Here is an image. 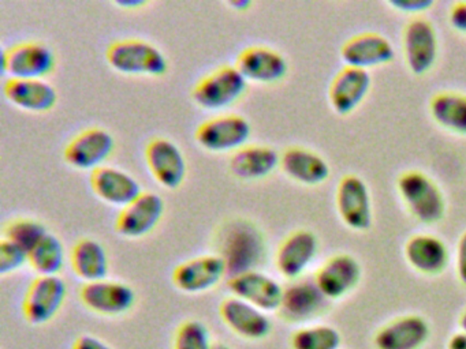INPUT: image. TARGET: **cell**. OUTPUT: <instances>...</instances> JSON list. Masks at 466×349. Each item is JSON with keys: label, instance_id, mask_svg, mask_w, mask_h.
<instances>
[{"label": "cell", "instance_id": "d590c367", "mask_svg": "<svg viewBox=\"0 0 466 349\" xmlns=\"http://www.w3.org/2000/svg\"><path fill=\"white\" fill-rule=\"evenodd\" d=\"M389 5L400 13L422 14L432 7V0H390Z\"/></svg>", "mask_w": 466, "mask_h": 349}, {"label": "cell", "instance_id": "9a60e30c", "mask_svg": "<svg viewBox=\"0 0 466 349\" xmlns=\"http://www.w3.org/2000/svg\"><path fill=\"white\" fill-rule=\"evenodd\" d=\"M146 161L152 176L163 187L176 190L184 183L187 160L170 139H152L146 147Z\"/></svg>", "mask_w": 466, "mask_h": 349}, {"label": "cell", "instance_id": "3957f363", "mask_svg": "<svg viewBox=\"0 0 466 349\" xmlns=\"http://www.w3.org/2000/svg\"><path fill=\"white\" fill-rule=\"evenodd\" d=\"M110 67L127 75L160 76L167 73L168 62L163 52L138 38H127L111 44L106 52Z\"/></svg>", "mask_w": 466, "mask_h": 349}, {"label": "cell", "instance_id": "7402d4cb", "mask_svg": "<svg viewBox=\"0 0 466 349\" xmlns=\"http://www.w3.org/2000/svg\"><path fill=\"white\" fill-rule=\"evenodd\" d=\"M236 67L247 81L258 84H277L289 71L288 60L280 52L260 45L245 48L237 57Z\"/></svg>", "mask_w": 466, "mask_h": 349}, {"label": "cell", "instance_id": "f546056e", "mask_svg": "<svg viewBox=\"0 0 466 349\" xmlns=\"http://www.w3.org/2000/svg\"><path fill=\"white\" fill-rule=\"evenodd\" d=\"M433 122L443 130L466 136V95L457 92H441L430 101Z\"/></svg>", "mask_w": 466, "mask_h": 349}, {"label": "cell", "instance_id": "ab89813d", "mask_svg": "<svg viewBox=\"0 0 466 349\" xmlns=\"http://www.w3.org/2000/svg\"><path fill=\"white\" fill-rule=\"evenodd\" d=\"M447 349H466V333H454L447 341Z\"/></svg>", "mask_w": 466, "mask_h": 349}, {"label": "cell", "instance_id": "cb8c5ba5", "mask_svg": "<svg viewBox=\"0 0 466 349\" xmlns=\"http://www.w3.org/2000/svg\"><path fill=\"white\" fill-rule=\"evenodd\" d=\"M223 322L241 337L261 340L271 332V321L264 311L238 297L223 300L219 307Z\"/></svg>", "mask_w": 466, "mask_h": 349}, {"label": "cell", "instance_id": "83f0119b", "mask_svg": "<svg viewBox=\"0 0 466 349\" xmlns=\"http://www.w3.org/2000/svg\"><path fill=\"white\" fill-rule=\"evenodd\" d=\"M280 165V155L269 146H244L230 158L228 169L242 180H258L268 176Z\"/></svg>", "mask_w": 466, "mask_h": 349}, {"label": "cell", "instance_id": "4316f807", "mask_svg": "<svg viewBox=\"0 0 466 349\" xmlns=\"http://www.w3.org/2000/svg\"><path fill=\"white\" fill-rule=\"evenodd\" d=\"M4 92L13 105L29 112L50 111L58 100L56 90L45 79L9 78Z\"/></svg>", "mask_w": 466, "mask_h": 349}, {"label": "cell", "instance_id": "d6986e66", "mask_svg": "<svg viewBox=\"0 0 466 349\" xmlns=\"http://www.w3.org/2000/svg\"><path fill=\"white\" fill-rule=\"evenodd\" d=\"M340 57L349 67L368 71V68L391 63L395 57V49L384 35L365 32L343 43Z\"/></svg>", "mask_w": 466, "mask_h": 349}, {"label": "cell", "instance_id": "d4e9b609", "mask_svg": "<svg viewBox=\"0 0 466 349\" xmlns=\"http://www.w3.org/2000/svg\"><path fill=\"white\" fill-rule=\"evenodd\" d=\"M91 187L102 201L122 209L143 193L140 183L132 174L113 166H100L92 171Z\"/></svg>", "mask_w": 466, "mask_h": 349}, {"label": "cell", "instance_id": "74e56055", "mask_svg": "<svg viewBox=\"0 0 466 349\" xmlns=\"http://www.w3.org/2000/svg\"><path fill=\"white\" fill-rule=\"evenodd\" d=\"M450 25L457 32L466 35V2H457L452 5L449 14Z\"/></svg>", "mask_w": 466, "mask_h": 349}, {"label": "cell", "instance_id": "7a4b0ae2", "mask_svg": "<svg viewBox=\"0 0 466 349\" xmlns=\"http://www.w3.org/2000/svg\"><path fill=\"white\" fill-rule=\"evenodd\" d=\"M398 194L419 223L435 225L446 214V199L435 180L421 171H406L397 182Z\"/></svg>", "mask_w": 466, "mask_h": 349}, {"label": "cell", "instance_id": "2e32d148", "mask_svg": "<svg viewBox=\"0 0 466 349\" xmlns=\"http://www.w3.org/2000/svg\"><path fill=\"white\" fill-rule=\"evenodd\" d=\"M225 274H228L225 259L219 254H212L178 264L173 272V283L179 291L200 294L218 285Z\"/></svg>", "mask_w": 466, "mask_h": 349}, {"label": "cell", "instance_id": "836d02e7", "mask_svg": "<svg viewBox=\"0 0 466 349\" xmlns=\"http://www.w3.org/2000/svg\"><path fill=\"white\" fill-rule=\"evenodd\" d=\"M208 327L200 321H187L177 330L174 349H212Z\"/></svg>", "mask_w": 466, "mask_h": 349}, {"label": "cell", "instance_id": "60d3db41", "mask_svg": "<svg viewBox=\"0 0 466 349\" xmlns=\"http://www.w3.org/2000/svg\"><path fill=\"white\" fill-rule=\"evenodd\" d=\"M250 5L252 3L249 0H234V2H230L231 7L236 8L237 11H245Z\"/></svg>", "mask_w": 466, "mask_h": 349}, {"label": "cell", "instance_id": "484cf974", "mask_svg": "<svg viewBox=\"0 0 466 349\" xmlns=\"http://www.w3.org/2000/svg\"><path fill=\"white\" fill-rule=\"evenodd\" d=\"M280 168L294 182L319 185L329 177V165L318 153L305 147L291 146L280 155Z\"/></svg>", "mask_w": 466, "mask_h": 349}, {"label": "cell", "instance_id": "30bf717a", "mask_svg": "<svg viewBox=\"0 0 466 349\" xmlns=\"http://www.w3.org/2000/svg\"><path fill=\"white\" fill-rule=\"evenodd\" d=\"M56 67V56L45 44L20 43L2 52V71L10 78L43 79Z\"/></svg>", "mask_w": 466, "mask_h": 349}, {"label": "cell", "instance_id": "44dd1931", "mask_svg": "<svg viewBox=\"0 0 466 349\" xmlns=\"http://www.w3.org/2000/svg\"><path fill=\"white\" fill-rule=\"evenodd\" d=\"M80 297L86 307L102 315H121L136 303L135 291L129 285L106 278L84 284Z\"/></svg>", "mask_w": 466, "mask_h": 349}, {"label": "cell", "instance_id": "5bb4252c", "mask_svg": "<svg viewBox=\"0 0 466 349\" xmlns=\"http://www.w3.org/2000/svg\"><path fill=\"white\" fill-rule=\"evenodd\" d=\"M165 213L162 196L143 191L132 204L125 206L116 221V229L125 237H143L154 231Z\"/></svg>", "mask_w": 466, "mask_h": 349}, {"label": "cell", "instance_id": "277c9868", "mask_svg": "<svg viewBox=\"0 0 466 349\" xmlns=\"http://www.w3.org/2000/svg\"><path fill=\"white\" fill-rule=\"evenodd\" d=\"M247 87L248 81L236 65H223L196 84L192 97L200 108L217 111L237 103Z\"/></svg>", "mask_w": 466, "mask_h": 349}, {"label": "cell", "instance_id": "ee69618b", "mask_svg": "<svg viewBox=\"0 0 466 349\" xmlns=\"http://www.w3.org/2000/svg\"><path fill=\"white\" fill-rule=\"evenodd\" d=\"M212 349H231L230 346L226 345V344H214V348Z\"/></svg>", "mask_w": 466, "mask_h": 349}, {"label": "cell", "instance_id": "ffe728a7", "mask_svg": "<svg viewBox=\"0 0 466 349\" xmlns=\"http://www.w3.org/2000/svg\"><path fill=\"white\" fill-rule=\"evenodd\" d=\"M409 266L425 277H438L446 272L450 251L441 237L419 234L409 237L403 248Z\"/></svg>", "mask_w": 466, "mask_h": 349}, {"label": "cell", "instance_id": "e575fe53", "mask_svg": "<svg viewBox=\"0 0 466 349\" xmlns=\"http://www.w3.org/2000/svg\"><path fill=\"white\" fill-rule=\"evenodd\" d=\"M28 262V253L9 239L0 242V273L9 274Z\"/></svg>", "mask_w": 466, "mask_h": 349}, {"label": "cell", "instance_id": "6da1fadb", "mask_svg": "<svg viewBox=\"0 0 466 349\" xmlns=\"http://www.w3.org/2000/svg\"><path fill=\"white\" fill-rule=\"evenodd\" d=\"M220 248L219 255L225 259L228 273L233 277L255 270L264 261L266 240L255 224L236 220L223 231Z\"/></svg>", "mask_w": 466, "mask_h": 349}, {"label": "cell", "instance_id": "8fae6325", "mask_svg": "<svg viewBox=\"0 0 466 349\" xmlns=\"http://www.w3.org/2000/svg\"><path fill=\"white\" fill-rule=\"evenodd\" d=\"M67 286L59 275H39L32 281L23 303L24 315L32 324L51 321L66 299Z\"/></svg>", "mask_w": 466, "mask_h": 349}, {"label": "cell", "instance_id": "52a82bcc", "mask_svg": "<svg viewBox=\"0 0 466 349\" xmlns=\"http://www.w3.org/2000/svg\"><path fill=\"white\" fill-rule=\"evenodd\" d=\"M362 267L356 256L348 253L335 254L329 256L316 270V285L327 299L340 300L356 291L361 283Z\"/></svg>", "mask_w": 466, "mask_h": 349}, {"label": "cell", "instance_id": "7bdbcfd3", "mask_svg": "<svg viewBox=\"0 0 466 349\" xmlns=\"http://www.w3.org/2000/svg\"><path fill=\"white\" fill-rule=\"evenodd\" d=\"M118 5H121V7L135 8L138 7V5H144L146 3L141 2V0H137V2H133V0L130 2V0H127V2H119Z\"/></svg>", "mask_w": 466, "mask_h": 349}, {"label": "cell", "instance_id": "d6a6232c", "mask_svg": "<svg viewBox=\"0 0 466 349\" xmlns=\"http://www.w3.org/2000/svg\"><path fill=\"white\" fill-rule=\"evenodd\" d=\"M47 234V228L39 221L21 218V220L13 221L6 226L5 239L17 243L26 253H29Z\"/></svg>", "mask_w": 466, "mask_h": 349}, {"label": "cell", "instance_id": "ba28073f", "mask_svg": "<svg viewBox=\"0 0 466 349\" xmlns=\"http://www.w3.org/2000/svg\"><path fill=\"white\" fill-rule=\"evenodd\" d=\"M252 128L239 115H220L201 123L196 130V142L209 152H231L245 146Z\"/></svg>", "mask_w": 466, "mask_h": 349}, {"label": "cell", "instance_id": "5b68a950", "mask_svg": "<svg viewBox=\"0 0 466 349\" xmlns=\"http://www.w3.org/2000/svg\"><path fill=\"white\" fill-rule=\"evenodd\" d=\"M402 51L406 65L414 75H425L432 70L439 55L435 26L424 16H414L402 33Z\"/></svg>", "mask_w": 466, "mask_h": 349}, {"label": "cell", "instance_id": "e0dca14e", "mask_svg": "<svg viewBox=\"0 0 466 349\" xmlns=\"http://www.w3.org/2000/svg\"><path fill=\"white\" fill-rule=\"evenodd\" d=\"M228 288L234 296L264 313L279 310L285 294V289L277 280L258 270L233 275L228 281Z\"/></svg>", "mask_w": 466, "mask_h": 349}, {"label": "cell", "instance_id": "f35d334b", "mask_svg": "<svg viewBox=\"0 0 466 349\" xmlns=\"http://www.w3.org/2000/svg\"><path fill=\"white\" fill-rule=\"evenodd\" d=\"M72 349H113L94 335H81L73 344Z\"/></svg>", "mask_w": 466, "mask_h": 349}, {"label": "cell", "instance_id": "7c38bea8", "mask_svg": "<svg viewBox=\"0 0 466 349\" xmlns=\"http://www.w3.org/2000/svg\"><path fill=\"white\" fill-rule=\"evenodd\" d=\"M431 337V324L419 314L387 322L373 335L375 349H422Z\"/></svg>", "mask_w": 466, "mask_h": 349}, {"label": "cell", "instance_id": "1f68e13d", "mask_svg": "<svg viewBox=\"0 0 466 349\" xmlns=\"http://www.w3.org/2000/svg\"><path fill=\"white\" fill-rule=\"evenodd\" d=\"M291 349H340L342 334L329 324H307L291 334Z\"/></svg>", "mask_w": 466, "mask_h": 349}, {"label": "cell", "instance_id": "9c48e42d", "mask_svg": "<svg viewBox=\"0 0 466 349\" xmlns=\"http://www.w3.org/2000/svg\"><path fill=\"white\" fill-rule=\"evenodd\" d=\"M335 204L340 220L353 231L365 232L372 226L370 190L361 177L346 174L339 180Z\"/></svg>", "mask_w": 466, "mask_h": 349}, {"label": "cell", "instance_id": "8d00e7d4", "mask_svg": "<svg viewBox=\"0 0 466 349\" xmlns=\"http://www.w3.org/2000/svg\"><path fill=\"white\" fill-rule=\"evenodd\" d=\"M455 267H457L458 280L466 286V231L461 234L455 254Z\"/></svg>", "mask_w": 466, "mask_h": 349}, {"label": "cell", "instance_id": "4dcf8cb0", "mask_svg": "<svg viewBox=\"0 0 466 349\" xmlns=\"http://www.w3.org/2000/svg\"><path fill=\"white\" fill-rule=\"evenodd\" d=\"M28 262L39 275H58L65 264V248L59 237L48 232L29 251Z\"/></svg>", "mask_w": 466, "mask_h": 349}, {"label": "cell", "instance_id": "603a6c76", "mask_svg": "<svg viewBox=\"0 0 466 349\" xmlns=\"http://www.w3.org/2000/svg\"><path fill=\"white\" fill-rule=\"evenodd\" d=\"M370 89V75L368 71L345 65L338 71L329 89V100L337 114H351L359 108Z\"/></svg>", "mask_w": 466, "mask_h": 349}, {"label": "cell", "instance_id": "4fadbf2b", "mask_svg": "<svg viewBox=\"0 0 466 349\" xmlns=\"http://www.w3.org/2000/svg\"><path fill=\"white\" fill-rule=\"evenodd\" d=\"M116 141L105 128L94 127L81 131L72 139L65 149L64 157L73 168H100L102 164L113 155Z\"/></svg>", "mask_w": 466, "mask_h": 349}, {"label": "cell", "instance_id": "b9f144b4", "mask_svg": "<svg viewBox=\"0 0 466 349\" xmlns=\"http://www.w3.org/2000/svg\"><path fill=\"white\" fill-rule=\"evenodd\" d=\"M458 326H460V332L466 333V308L458 318Z\"/></svg>", "mask_w": 466, "mask_h": 349}, {"label": "cell", "instance_id": "f1b7e54d", "mask_svg": "<svg viewBox=\"0 0 466 349\" xmlns=\"http://www.w3.org/2000/svg\"><path fill=\"white\" fill-rule=\"evenodd\" d=\"M73 272L86 283L105 280L108 273V258L105 247L95 239H81L70 255Z\"/></svg>", "mask_w": 466, "mask_h": 349}, {"label": "cell", "instance_id": "8992f818", "mask_svg": "<svg viewBox=\"0 0 466 349\" xmlns=\"http://www.w3.org/2000/svg\"><path fill=\"white\" fill-rule=\"evenodd\" d=\"M331 307V300L324 296L315 280H302L285 289L279 315L290 324H305L323 316Z\"/></svg>", "mask_w": 466, "mask_h": 349}, {"label": "cell", "instance_id": "ac0fdd59", "mask_svg": "<svg viewBox=\"0 0 466 349\" xmlns=\"http://www.w3.org/2000/svg\"><path fill=\"white\" fill-rule=\"evenodd\" d=\"M318 253V236L308 229H299L280 243L275 264L283 277L299 280L315 261Z\"/></svg>", "mask_w": 466, "mask_h": 349}]
</instances>
